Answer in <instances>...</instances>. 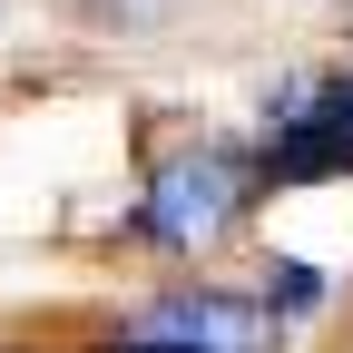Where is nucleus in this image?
Listing matches in <instances>:
<instances>
[{"mask_svg": "<svg viewBox=\"0 0 353 353\" xmlns=\"http://www.w3.org/2000/svg\"><path fill=\"white\" fill-rule=\"evenodd\" d=\"M255 176L265 187H334V176H353V69L294 79L285 99L265 108Z\"/></svg>", "mask_w": 353, "mask_h": 353, "instance_id": "2", "label": "nucleus"}, {"mask_svg": "<svg viewBox=\"0 0 353 353\" xmlns=\"http://www.w3.org/2000/svg\"><path fill=\"white\" fill-rule=\"evenodd\" d=\"M314 304H324V265H304V255L265 265V314H314Z\"/></svg>", "mask_w": 353, "mask_h": 353, "instance_id": "4", "label": "nucleus"}, {"mask_svg": "<svg viewBox=\"0 0 353 353\" xmlns=\"http://www.w3.org/2000/svg\"><path fill=\"white\" fill-rule=\"evenodd\" d=\"M265 343V304L216 294V285H176L157 294L138 324L118 334V353H255Z\"/></svg>", "mask_w": 353, "mask_h": 353, "instance_id": "3", "label": "nucleus"}, {"mask_svg": "<svg viewBox=\"0 0 353 353\" xmlns=\"http://www.w3.org/2000/svg\"><path fill=\"white\" fill-rule=\"evenodd\" d=\"M255 187H265V176H255L245 148H176V157L148 176V196H138V236L167 245V255H206V245L255 206Z\"/></svg>", "mask_w": 353, "mask_h": 353, "instance_id": "1", "label": "nucleus"}]
</instances>
